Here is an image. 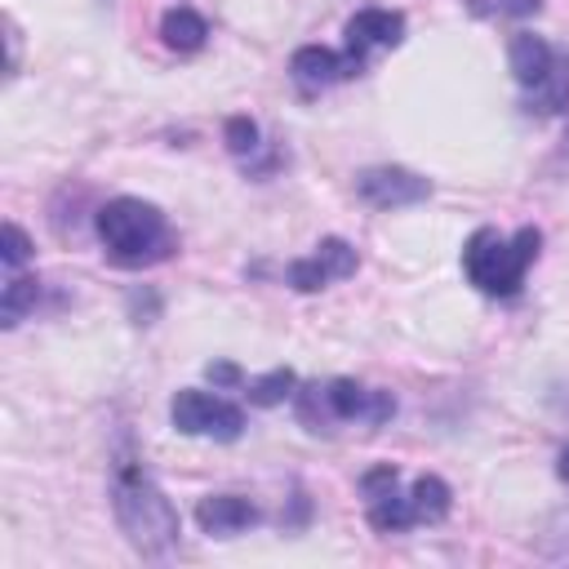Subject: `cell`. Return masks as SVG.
Returning a JSON list of instances; mask_svg holds the SVG:
<instances>
[{"instance_id": "13", "label": "cell", "mask_w": 569, "mask_h": 569, "mask_svg": "<svg viewBox=\"0 0 569 569\" xmlns=\"http://www.w3.org/2000/svg\"><path fill=\"white\" fill-rule=\"evenodd\" d=\"M520 102H525L529 116H560L569 107V53H560V62L551 67V76L542 84H533Z\"/></svg>"}, {"instance_id": "18", "label": "cell", "mask_w": 569, "mask_h": 569, "mask_svg": "<svg viewBox=\"0 0 569 569\" xmlns=\"http://www.w3.org/2000/svg\"><path fill=\"white\" fill-rule=\"evenodd\" d=\"M222 142H227L231 156H253L258 151V124L249 116H231L222 124Z\"/></svg>"}, {"instance_id": "5", "label": "cell", "mask_w": 569, "mask_h": 569, "mask_svg": "<svg viewBox=\"0 0 569 569\" xmlns=\"http://www.w3.org/2000/svg\"><path fill=\"white\" fill-rule=\"evenodd\" d=\"M169 422L182 431V436H209V440H236L244 431V409L213 396V391H178L169 400Z\"/></svg>"}, {"instance_id": "19", "label": "cell", "mask_w": 569, "mask_h": 569, "mask_svg": "<svg viewBox=\"0 0 569 569\" xmlns=\"http://www.w3.org/2000/svg\"><path fill=\"white\" fill-rule=\"evenodd\" d=\"M27 258H31V240H27V231H22L18 222H4V267L18 271Z\"/></svg>"}, {"instance_id": "8", "label": "cell", "mask_w": 569, "mask_h": 569, "mask_svg": "<svg viewBox=\"0 0 569 569\" xmlns=\"http://www.w3.org/2000/svg\"><path fill=\"white\" fill-rule=\"evenodd\" d=\"M356 196L365 204H373V209H405V204H422L431 196V182L418 178L413 169L378 164V169L356 173Z\"/></svg>"}, {"instance_id": "10", "label": "cell", "mask_w": 569, "mask_h": 569, "mask_svg": "<svg viewBox=\"0 0 569 569\" xmlns=\"http://www.w3.org/2000/svg\"><path fill=\"white\" fill-rule=\"evenodd\" d=\"M289 76H293V84H298L302 93H320V89H329V84H338V80H347V76H360V71H356L351 58L338 53V49L302 44V49H293V58H289Z\"/></svg>"}, {"instance_id": "23", "label": "cell", "mask_w": 569, "mask_h": 569, "mask_svg": "<svg viewBox=\"0 0 569 569\" xmlns=\"http://www.w3.org/2000/svg\"><path fill=\"white\" fill-rule=\"evenodd\" d=\"M556 476H560V480H569V449L556 458Z\"/></svg>"}, {"instance_id": "6", "label": "cell", "mask_w": 569, "mask_h": 569, "mask_svg": "<svg viewBox=\"0 0 569 569\" xmlns=\"http://www.w3.org/2000/svg\"><path fill=\"white\" fill-rule=\"evenodd\" d=\"M360 493H365V516L378 533H405L413 529V502H409V489H400V471L391 462L382 467H369L360 476Z\"/></svg>"}, {"instance_id": "1", "label": "cell", "mask_w": 569, "mask_h": 569, "mask_svg": "<svg viewBox=\"0 0 569 569\" xmlns=\"http://www.w3.org/2000/svg\"><path fill=\"white\" fill-rule=\"evenodd\" d=\"M111 511H116V525L129 538V547L147 560H160L182 533L178 507L169 502V493L156 485V476L133 453H120L111 467Z\"/></svg>"}, {"instance_id": "7", "label": "cell", "mask_w": 569, "mask_h": 569, "mask_svg": "<svg viewBox=\"0 0 569 569\" xmlns=\"http://www.w3.org/2000/svg\"><path fill=\"white\" fill-rule=\"evenodd\" d=\"M356 267H360L356 249H351L347 240L329 236V240H320L307 258H293V262L284 267V280H289L298 293H316V289H325V284H333V280L356 276Z\"/></svg>"}, {"instance_id": "2", "label": "cell", "mask_w": 569, "mask_h": 569, "mask_svg": "<svg viewBox=\"0 0 569 569\" xmlns=\"http://www.w3.org/2000/svg\"><path fill=\"white\" fill-rule=\"evenodd\" d=\"M98 240L107 249V258L116 267H151V262H164L173 249H178V236L169 227V218L138 200V196H116L98 209Z\"/></svg>"}, {"instance_id": "21", "label": "cell", "mask_w": 569, "mask_h": 569, "mask_svg": "<svg viewBox=\"0 0 569 569\" xmlns=\"http://www.w3.org/2000/svg\"><path fill=\"white\" fill-rule=\"evenodd\" d=\"M542 0H498L493 13H507V18H525V13H538Z\"/></svg>"}, {"instance_id": "12", "label": "cell", "mask_w": 569, "mask_h": 569, "mask_svg": "<svg viewBox=\"0 0 569 569\" xmlns=\"http://www.w3.org/2000/svg\"><path fill=\"white\" fill-rule=\"evenodd\" d=\"M196 520H200V529H204V533L231 538V533L253 529V525L262 520V511H258L249 498H240V493H209V498H200Z\"/></svg>"}, {"instance_id": "4", "label": "cell", "mask_w": 569, "mask_h": 569, "mask_svg": "<svg viewBox=\"0 0 569 569\" xmlns=\"http://www.w3.org/2000/svg\"><path fill=\"white\" fill-rule=\"evenodd\" d=\"M298 418L307 431H333V427H382L396 413L391 391L378 387H360L351 378H333V382H307L293 391Z\"/></svg>"}, {"instance_id": "3", "label": "cell", "mask_w": 569, "mask_h": 569, "mask_svg": "<svg viewBox=\"0 0 569 569\" xmlns=\"http://www.w3.org/2000/svg\"><path fill=\"white\" fill-rule=\"evenodd\" d=\"M538 244H542L538 227H520L516 236H498L493 227H480L462 244V271L489 298H516L529 262L538 258Z\"/></svg>"}, {"instance_id": "11", "label": "cell", "mask_w": 569, "mask_h": 569, "mask_svg": "<svg viewBox=\"0 0 569 569\" xmlns=\"http://www.w3.org/2000/svg\"><path fill=\"white\" fill-rule=\"evenodd\" d=\"M507 62H511V76L520 84V93H529L533 84H542L551 76V67L560 62V49H551L542 36L533 31H516L507 40Z\"/></svg>"}, {"instance_id": "20", "label": "cell", "mask_w": 569, "mask_h": 569, "mask_svg": "<svg viewBox=\"0 0 569 569\" xmlns=\"http://www.w3.org/2000/svg\"><path fill=\"white\" fill-rule=\"evenodd\" d=\"M204 373H209V382H218V387H240V382H244V373H240L236 365H227V360H213Z\"/></svg>"}, {"instance_id": "17", "label": "cell", "mask_w": 569, "mask_h": 569, "mask_svg": "<svg viewBox=\"0 0 569 569\" xmlns=\"http://www.w3.org/2000/svg\"><path fill=\"white\" fill-rule=\"evenodd\" d=\"M249 391V405H280L284 396H293V387H298V378H293V369H271V373H262V378H249L244 382Z\"/></svg>"}, {"instance_id": "22", "label": "cell", "mask_w": 569, "mask_h": 569, "mask_svg": "<svg viewBox=\"0 0 569 569\" xmlns=\"http://www.w3.org/2000/svg\"><path fill=\"white\" fill-rule=\"evenodd\" d=\"M4 31H9V71H18V31L13 22H4Z\"/></svg>"}, {"instance_id": "15", "label": "cell", "mask_w": 569, "mask_h": 569, "mask_svg": "<svg viewBox=\"0 0 569 569\" xmlns=\"http://www.w3.org/2000/svg\"><path fill=\"white\" fill-rule=\"evenodd\" d=\"M409 502H413V520H418V525H436V520L449 516L453 493H449V485H445L440 476H418V480L409 485Z\"/></svg>"}, {"instance_id": "16", "label": "cell", "mask_w": 569, "mask_h": 569, "mask_svg": "<svg viewBox=\"0 0 569 569\" xmlns=\"http://www.w3.org/2000/svg\"><path fill=\"white\" fill-rule=\"evenodd\" d=\"M36 302H40V280H36V276H13V271H9V280H4V298H0V320H4V329H13L18 320H27V316L36 311Z\"/></svg>"}, {"instance_id": "9", "label": "cell", "mask_w": 569, "mask_h": 569, "mask_svg": "<svg viewBox=\"0 0 569 569\" xmlns=\"http://www.w3.org/2000/svg\"><path fill=\"white\" fill-rule=\"evenodd\" d=\"M405 40V13L396 9H360L351 22H347V58L356 71H365V58L373 49H396Z\"/></svg>"}, {"instance_id": "14", "label": "cell", "mask_w": 569, "mask_h": 569, "mask_svg": "<svg viewBox=\"0 0 569 569\" xmlns=\"http://www.w3.org/2000/svg\"><path fill=\"white\" fill-rule=\"evenodd\" d=\"M160 36H164L169 49H178V53H196V49L204 44V36H209V22H204L196 9L178 4V9H169V13L160 18Z\"/></svg>"}]
</instances>
